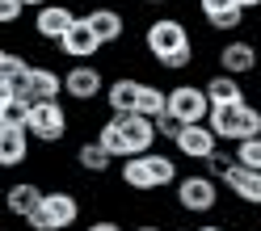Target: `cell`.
<instances>
[{
  "label": "cell",
  "mask_w": 261,
  "mask_h": 231,
  "mask_svg": "<svg viewBox=\"0 0 261 231\" xmlns=\"http://www.w3.org/2000/svg\"><path fill=\"white\" fill-rule=\"evenodd\" d=\"M118 177H122V185L135 189V193H156V189H169V185L181 181L177 177V164L169 156H160V152H143V156L122 160Z\"/></svg>",
  "instance_id": "obj_1"
},
{
  "label": "cell",
  "mask_w": 261,
  "mask_h": 231,
  "mask_svg": "<svg viewBox=\"0 0 261 231\" xmlns=\"http://www.w3.org/2000/svg\"><path fill=\"white\" fill-rule=\"evenodd\" d=\"M211 130L223 139V143H240V139H253L261 135V109L249 101H236V105H215L211 109Z\"/></svg>",
  "instance_id": "obj_2"
},
{
  "label": "cell",
  "mask_w": 261,
  "mask_h": 231,
  "mask_svg": "<svg viewBox=\"0 0 261 231\" xmlns=\"http://www.w3.org/2000/svg\"><path fill=\"white\" fill-rule=\"evenodd\" d=\"M76 219H80V197L68 193V189H46L42 206H38L34 214H25L21 223H25L30 231H68Z\"/></svg>",
  "instance_id": "obj_3"
},
{
  "label": "cell",
  "mask_w": 261,
  "mask_h": 231,
  "mask_svg": "<svg viewBox=\"0 0 261 231\" xmlns=\"http://www.w3.org/2000/svg\"><path fill=\"white\" fill-rule=\"evenodd\" d=\"M219 185L223 181H215L211 172H190L177 181V206L186 214H211L219 206Z\"/></svg>",
  "instance_id": "obj_4"
},
{
  "label": "cell",
  "mask_w": 261,
  "mask_h": 231,
  "mask_svg": "<svg viewBox=\"0 0 261 231\" xmlns=\"http://www.w3.org/2000/svg\"><path fill=\"white\" fill-rule=\"evenodd\" d=\"M143 46H148V55L160 63V59H169L173 51H181V46H194V38H190V25L186 21L156 17L148 30H143Z\"/></svg>",
  "instance_id": "obj_5"
},
{
  "label": "cell",
  "mask_w": 261,
  "mask_h": 231,
  "mask_svg": "<svg viewBox=\"0 0 261 231\" xmlns=\"http://www.w3.org/2000/svg\"><path fill=\"white\" fill-rule=\"evenodd\" d=\"M114 122H118L122 130V139L130 147V156H143V152H156V139H160V130H156V118H148V113H110ZM126 156V160H130Z\"/></svg>",
  "instance_id": "obj_6"
},
{
  "label": "cell",
  "mask_w": 261,
  "mask_h": 231,
  "mask_svg": "<svg viewBox=\"0 0 261 231\" xmlns=\"http://www.w3.org/2000/svg\"><path fill=\"white\" fill-rule=\"evenodd\" d=\"M169 109L190 126V122H206L215 105H211V97H206L202 84H173L169 89Z\"/></svg>",
  "instance_id": "obj_7"
},
{
  "label": "cell",
  "mask_w": 261,
  "mask_h": 231,
  "mask_svg": "<svg viewBox=\"0 0 261 231\" xmlns=\"http://www.w3.org/2000/svg\"><path fill=\"white\" fill-rule=\"evenodd\" d=\"M106 89H110L106 76H101V68H93V63H72V68L63 72V93H68L72 101H80V105L97 101Z\"/></svg>",
  "instance_id": "obj_8"
},
{
  "label": "cell",
  "mask_w": 261,
  "mask_h": 231,
  "mask_svg": "<svg viewBox=\"0 0 261 231\" xmlns=\"http://www.w3.org/2000/svg\"><path fill=\"white\" fill-rule=\"evenodd\" d=\"M30 135H34L38 143H59L63 135H68V109H63L59 101H38L34 105V118H30Z\"/></svg>",
  "instance_id": "obj_9"
},
{
  "label": "cell",
  "mask_w": 261,
  "mask_h": 231,
  "mask_svg": "<svg viewBox=\"0 0 261 231\" xmlns=\"http://www.w3.org/2000/svg\"><path fill=\"white\" fill-rule=\"evenodd\" d=\"M173 147H177L186 160H198V164H202V160H211V156L223 147V139L211 130V122H190V126L181 130V139H177Z\"/></svg>",
  "instance_id": "obj_10"
},
{
  "label": "cell",
  "mask_w": 261,
  "mask_h": 231,
  "mask_svg": "<svg viewBox=\"0 0 261 231\" xmlns=\"http://www.w3.org/2000/svg\"><path fill=\"white\" fill-rule=\"evenodd\" d=\"M55 46H59V55H68L72 63H89V59H93L97 51H101L106 42L93 34V25H89L85 17H80V21H76V25L68 30V34H63V38L55 42Z\"/></svg>",
  "instance_id": "obj_11"
},
{
  "label": "cell",
  "mask_w": 261,
  "mask_h": 231,
  "mask_svg": "<svg viewBox=\"0 0 261 231\" xmlns=\"http://www.w3.org/2000/svg\"><path fill=\"white\" fill-rule=\"evenodd\" d=\"M257 63H261V51L249 38H232L219 46V72H227V76H249V72H257Z\"/></svg>",
  "instance_id": "obj_12"
},
{
  "label": "cell",
  "mask_w": 261,
  "mask_h": 231,
  "mask_svg": "<svg viewBox=\"0 0 261 231\" xmlns=\"http://www.w3.org/2000/svg\"><path fill=\"white\" fill-rule=\"evenodd\" d=\"M21 97H25L30 105H38V101H59V97H63V72L46 68V63H34Z\"/></svg>",
  "instance_id": "obj_13"
},
{
  "label": "cell",
  "mask_w": 261,
  "mask_h": 231,
  "mask_svg": "<svg viewBox=\"0 0 261 231\" xmlns=\"http://www.w3.org/2000/svg\"><path fill=\"white\" fill-rule=\"evenodd\" d=\"M76 21H80V17H76L68 5H42V9L34 13V34L46 38V42H59Z\"/></svg>",
  "instance_id": "obj_14"
},
{
  "label": "cell",
  "mask_w": 261,
  "mask_h": 231,
  "mask_svg": "<svg viewBox=\"0 0 261 231\" xmlns=\"http://www.w3.org/2000/svg\"><path fill=\"white\" fill-rule=\"evenodd\" d=\"M223 185L236 193V202H244V206H253V210H261V172H253V168H244V164L236 160L232 164V172L223 177Z\"/></svg>",
  "instance_id": "obj_15"
},
{
  "label": "cell",
  "mask_w": 261,
  "mask_h": 231,
  "mask_svg": "<svg viewBox=\"0 0 261 231\" xmlns=\"http://www.w3.org/2000/svg\"><path fill=\"white\" fill-rule=\"evenodd\" d=\"M85 21L93 25V34L101 38L106 46H114V42L126 34V17H122L114 5H97V9H89V13H85Z\"/></svg>",
  "instance_id": "obj_16"
},
{
  "label": "cell",
  "mask_w": 261,
  "mask_h": 231,
  "mask_svg": "<svg viewBox=\"0 0 261 231\" xmlns=\"http://www.w3.org/2000/svg\"><path fill=\"white\" fill-rule=\"evenodd\" d=\"M30 130H17V126H0V164L5 168H21L30 160Z\"/></svg>",
  "instance_id": "obj_17"
},
{
  "label": "cell",
  "mask_w": 261,
  "mask_h": 231,
  "mask_svg": "<svg viewBox=\"0 0 261 231\" xmlns=\"http://www.w3.org/2000/svg\"><path fill=\"white\" fill-rule=\"evenodd\" d=\"M139 89H143V80H135V76H118V80L106 89V105H110V113H135V109H139Z\"/></svg>",
  "instance_id": "obj_18"
},
{
  "label": "cell",
  "mask_w": 261,
  "mask_h": 231,
  "mask_svg": "<svg viewBox=\"0 0 261 231\" xmlns=\"http://www.w3.org/2000/svg\"><path fill=\"white\" fill-rule=\"evenodd\" d=\"M110 164H114V156L106 152V143L97 139V135L85 139V143L76 147V168L85 172V177H106V172H110Z\"/></svg>",
  "instance_id": "obj_19"
},
{
  "label": "cell",
  "mask_w": 261,
  "mask_h": 231,
  "mask_svg": "<svg viewBox=\"0 0 261 231\" xmlns=\"http://www.w3.org/2000/svg\"><path fill=\"white\" fill-rule=\"evenodd\" d=\"M42 197H46V189H38L34 181H17V185H9L5 206H9L13 219H25V214H34V210L42 206Z\"/></svg>",
  "instance_id": "obj_20"
},
{
  "label": "cell",
  "mask_w": 261,
  "mask_h": 231,
  "mask_svg": "<svg viewBox=\"0 0 261 231\" xmlns=\"http://www.w3.org/2000/svg\"><path fill=\"white\" fill-rule=\"evenodd\" d=\"M202 89H206V97H211V105H236V101H244V84H240V76H227V72L211 76Z\"/></svg>",
  "instance_id": "obj_21"
},
{
  "label": "cell",
  "mask_w": 261,
  "mask_h": 231,
  "mask_svg": "<svg viewBox=\"0 0 261 231\" xmlns=\"http://www.w3.org/2000/svg\"><path fill=\"white\" fill-rule=\"evenodd\" d=\"M30 118H34V105H30L25 97H9V101H0V126L30 130Z\"/></svg>",
  "instance_id": "obj_22"
},
{
  "label": "cell",
  "mask_w": 261,
  "mask_h": 231,
  "mask_svg": "<svg viewBox=\"0 0 261 231\" xmlns=\"http://www.w3.org/2000/svg\"><path fill=\"white\" fill-rule=\"evenodd\" d=\"M165 109H169V93L160 89V84H148V80H143V89H139V109H135V113H148V118H160Z\"/></svg>",
  "instance_id": "obj_23"
},
{
  "label": "cell",
  "mask_w": 261,
  "mask_h": 231,
  "mask_svg": "<svg viewBox=\"0 0 261 231\" xmlns=\"http://www.w3.org/2000/svg\"><path fill=\"white\" fill-rule=\"evenodd\" d=\"M97 139L106 143V152H110L114 160H126V156H130V147H126V139H122V130H118L114 118H106L101 126H97Z\"/></svg>",
  "instance_id": "obj_24"
},
{
  "label": "cell",
  "mask_w": 261,
  "mask_h": 231,
  "mask_svg": "<svg viewBox=\"0 0 261 231\" xmlns=\"http://www.w3.org/2000/svg\"><path fill=\"white\" fill-rule=\"evenodd\" d=\"M206 25H211V30H219V34H236V30L244 25V9H240V5H232V9L215 13V17H206Z\"/></svg>",
  "instance_id": "obj_25"
},
{
  "label": "cell",
  "mask_w": 261,
  "mask_h": 231,
  "mask_svg": "<svg viewBox=\"0 0 261 231\" xmlns=\"http://www.w3.org/2000/svg\"><path fill=\"white\" fill-rule=\"evenodd\" d=\"M236 160L244 164V168H253V172H261V135H253V139H240L236 147Z\"/></svg>",
  "instance_id": "obj_26"
},
{
  "label": "cell",
  "mask_w": 261,
  "mask_h": 231,
  "mask_svg": "<svg viewBox=\"0 0 261 231\" xmlns=\"http://www.w3.org/2000/svg\"><path fill=\"white\" fill-rule=\"evenodd\" d=\"M232 164H236V152H223V147H219V152L211 156V160H202V168L215 177V181H223L227 172H232Z\"/></svg>",
  "instance_id": "obj_27"
},
{
  "label": "cell",
  "mask_w": 261,
  "mask_h": 231,
  "mask_svg": "<svg viewBox=\"0 0 261 231\" xmlns=\"http://www.w3.org/2000/svg\"><path fill=\"white\" fill-rule=\"evenodd\" d=\"M156 130H160V139H169V143H177V139H181V130H186V122L177 118L173 109H165V113H160V118H156Z\"/></svg>",
  "instance_id": "obj_28"
},
{
  "label": "cell",
  "mask_w": 261,
  "mask_h": 231,
  "mask_svg": "<svg viewBox=\"0 0 261 231\" xmlns=\"http://www.w3.org/2000/svg\"><path fill=\"white\" fill-rule=\"evenodd\" d=\"M190 63H194V46H181V51H173L169 59H160V68L165 72H186Z\"/></svg>",
  "instance_id": "obj_29"
},
{
  "label": "cell",
  "mask_w": 261,
  "mask_h": 231,
  "mask_svg": "<svg viewBox=\"0 0 261 231\" xmlns=\"http://www.w3.org/2000/svg\"><path fill=\"white\" fill-rule=\"evenodd\" d=\"M21 13H25V0H0V21L5 25H17Z\"/></svg>",
  "instance_id": "obj_30"
},
{
  "label": "cell",
  "mask_w": 261,
  "mask_h": 231,
  "mask_svg": "<svg viewBox=\"0 0 261 231\" xmlns=\"http://www.w3.org/2000/svg\"><path fill=\"white\" fill-rule=\"evenodd\" d=\"M236 0H198V13L202 17H215V13H223V9H232Z\"/></svg>",
  "instance_id": "obj_31"
},
{
  "label": "cell",
  "mask_w": 261,
  "mask_h": 231,
  "mask_svg": "<svg viewBox=\"0 0 261 231\" xmlns=\"http://www.w3.org/2000/svg\"><path fill=\"white\" fill-rule=\"evenodd\" d=\"M85 231H122L118 223H114V219H97V223H89Z\"/></svg>",
  "instance_id": "obj_32"
},
{
  "label": "cell",
  "mask_w": 261,
  "mask_h": 231,
  "mask_svg": "<svg viewBox=\"0 0 261 231\" xmlns=\"http://www.w3.org/2000/svg\"><path fill=\"white\" fill-rule=\"evenodd\" d=\"M236 5H240L244 13H253V9H261V0H236Z\"/></svg>",
  "instance_id": "obj_33"
},
{
  "label": "cell",
  "mask_w": 261,
  "mask_h": 231,
  "mask_svg": "<svg viewBox=\"0 0 261 231\" xmlns=\"http://www.w3.org/2000/svg\"><path fill=\"white\" fill-rule=\"evenodd\" d=\"M135 231H165V227H156V223H139Z\"/></svg>",
  "instance_id": "obj_34"
},
{
  "label": "cell",
  "mask_w": 261,
  "mask_h": 231,
  "mask_svg": "<svg viewBox=\"0 0 261 231\" xmlns=\"http://www.w3.org/2000/svg\"><path fill=\"white\" fill-rule=\"evenodd\" d=\"M198 231H227V227H219V223H202Z\"/></svg>",
  "instance_id": "obj_35"
},
{
  "label": "cell",
  "mask_w": 261,
  "mask_h": 231,
  "mask_svg": "<svg viewBox=\"0 0 261 231\" xmlns=\"http://www.w3.org/2000/svg\"><path fill=\"white\" fill-rule=\"evenodd\" d=\"M143 5H173V0H143Z\"/></svg>",
  "instance_id": "obj_36"
},
{
  "label": "cell",
  "mask_w": 261,
  "mask_h": 231,
  "mask_svg": "<svg viewBox=\"0 0 261 231\" xmlns=\"http://www.w3.org/2000/svg\"><path fill=\"white\" fill-rule=\"evenodd\" d=\"M25 5H38V9H42V5H51V0H25Z\"/></svg>",
  "instance_id": "obj_37"
},
{
  "label": "cell",
  "mask_w": 261,
  "mask_h": 231,
  "mask_svg": "<svg viewBox=\"0 0 261 231\" xmlns=\"http://www.w3.org/2000/svg\"><path fill=\"white\" fill-rule=\"evenodd\" d=\"M177 231H198V227H177Z\"/></svg>",
  "instance_id": "obj_38"
}]
</instances>
